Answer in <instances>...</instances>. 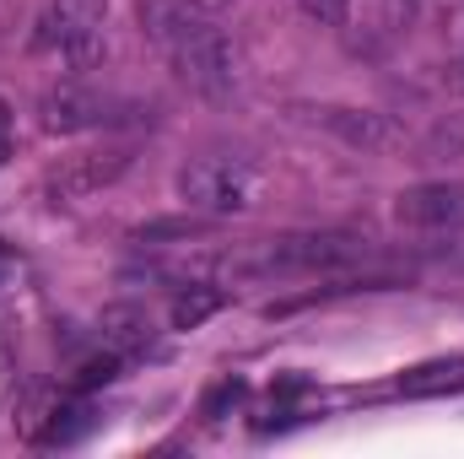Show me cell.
I'll return each instance as SVG.
<instances>
[{"instance_id": "obj_1", "label": "cell", "mask_w": 464, "mask_h": 459, "mask_svg": "<svg viewBox=\"0 0 464 459\" xmlns=\"http://www.w3.org/2000/svg\"><path fill=\"white\" fill-rule=\"evenodd\" d=\"M140 22L195 93L227 98L237 87V54L227 33L211 22V11H200L195 0H140Z\"/></svg>"}, {"instance_id": "obj_2", "label": "cell", "mask_w": 464, "mask_h": 459, "mask_svg": "<svg viewBox=\"0 0 464 459\" xmlns=\"http://www.w3.org/2000/svg\"><path fill=\"white\" fill-rule=\"evenodd\" d=\"M367 254V238L351 232H286V238H259L217 259L227 276H297V270H341Z\"/></svg>"}, {"instance_id": "obj_3", "label": "cell", "mask_w": 464, "mask_h": 459, "mask_svg": "<svg viewBox=\"0 0 464 459\" xmlns=\"http://www.w3.org/2000/svg\"><path fill=\"white\" fill-rule=\"evenodd\" d=\"M179 200L200 217H232L259 200V168L232 151H206L179 168Z\"/></svg>"}, {"instance_id": "obj_4", "label": "cell", "mask_w": 464, "mask_h": 459, "mask_svg": "<svg viewBox=\"0 0 464 459\" xmlns=\"http://www.w3.org/2000/svg\"><path fill=\"white\" fill-rule=\"evenodd\" d=\"M103 22L109 0H49L38 16V49L60 54L71 71H92L103 60Z\"/></svg>"}, {"instance_id": "obj_5", "label": "cell", "mask_w": 464, "mask_h": 459, "mask_svg": "<svg viewBox=\"0 0 464 459\" xmlns=\"http://www.w3.org/2000/svg\"><path fill=\"white\" fill-rule=\"evenodd\" d=\"M124 168H130V146L76 151V157H65L60 168H49V179H44V195H49L54 206H76V200H87V195L109 190Z\"/></svg>"}, {"instance_id": "obj_6", "label": "cell", "mask_w": 464, "mask_h": 459, "mask_svg": "<svg viewBox=\"0 0 464 459\" xmlns=\"http://www.w3.org/2000/svg\"><path fill=\"white\" fill-rule=\"evenodd\" d=\"M124 103H119L109 87H92V82H65L44 98V130L49 135H76V130H98L109 124Z\"/></svg>"}, {"instance_id": "obj_7", "label": "cell", "mask_w": 464, "mask_h": 459, "mask_svg": "<svg viewBox=\"0 0 464 459\" xmlns=\"http://www.w3.org/2000/svg\"><path fill=\"white\" fill-rule=\"evenodd\" d=\"M297 114H308L314 124H324L330 135H341V141L356 146V151H389V146L400 141L394 119L372 114V109H341V103H324V109H297Z\"/></svg>"}, {"instance_id": "obj_8", "label": "cell", "mask_w": 464, "mask_h": 459, "mask_svg": "<svg viewBox=\"0 0 464 459\" xmlns=\"http://www.w3.org/2000/svg\"><path fill=\"white\" fill-rule=\"evenodd\" d=\"M394 217L405 228H459L464 222V184H416L394 200Z\"/></svg>"}, {"instance_id": "obj_9", "label": "cell", "mask_w": 464, "mask_h": 459, "mask_svg": "<svg viewBox=\"0 0 464 459\" xmlns=\"http://www.w3.org/2000/svg\"><path fill=\"white\" fill-rule=\"evenodd\" d=\"M98 336H103V346H109V351H119V356L130 362V356L151 351V319H146L140 308L119 303V308H103V319H98Z\"/></svg>"}, {"instance_id": "obj_10", "label": "cell", "mask_w": 464, "mask_h": 459, "mask_svg": "<svg viewBox=\"0 0 464 459\" xmlns=\"http://www.w3.org/2000/svg\"><path fill=\"white\" fill-rule=\"evenodd\" d=\"M464 389V356H432L421 367L400 373V395L411 400H432V395H459Z\"/></svg>"}, {"instance_id": "obj_11", "label": "cell", "mask_w": 464, "mask_h": 459, "mask_svg": "<svg viewBox=\"0 0 464 459\" xmlns=\"http://www.w3.org/2000/svg\"><path fill=\"white\" fill-rule=\"evenodd\" d=\"M98 422H103V416L92 411V400H82V395H76V400H60V405L44 416V427H38V444H82V438H87Z\"/></svg>"}, {"instance_id": "obj_12", "label": "cell", "mask_w": 464, "mask_h": 459, "mask_svg": "<svg viewBox=\"0 0 464 459\" xmlns=\"http://www.w3.org/2000/svg\"><path fill=\"white\" fill-rule=\"evenodd\" d=\"M217 308H222V292H217V287H206V281H184V287L173 292L168 319H173V330H200Z\"/></svg>"}, {"instance_id": "obj_13", "label": "cell", "mask_w": 464, "mask_h": 459, "mask_svg": "<svg viewBox=\"0 0 464 459\" xmlns=\"http://www.w3.org/2000/svg\"><path fill=\"white\" fill-rule=\"evenodd\" d=\"M314 22H324V27H341L346 22V11H351V0H297Z\"/></svg>"}, {"instance_id": "obj_14", "label": "cell", "mask_w": 464, "mask_h": 459, "mask_svg": "<svg viewBox=\"0 0 464 459\" xmlns=\"http://www.w3.org/2000/svg\"><path fill=\"white\" fill-rule=\"evenodd\" d=\"M237 400H243V384H237V378L217 384V389L206 395V416H211V422H217V416H227V405H237Z\"/></svg>"}, {"instance_id": "obj_15", "label": "cell", "mask_w": 464, "mask_h": 459, "mask_svg": "<svg viewBox=\"0 0 464 459\" xmlns=\"http://www.w3.org/2000/svg\"><path fill=\"white\" fill-rule=\"evenodd\" d=\"M11 157V114H5V103H0V162Z\"/></svg>"}, {"instance_id": "obj_16", "label": "cell", "mask_w": 464, "mask_h": 459, "mask_svg": "<svg viewBox=\"0 0 464 459\" xmlns=\"http://www.w3.org/2000/svg\"><path fill=\"white\" fill-rule=\"evenodd\" d=\"M11 265H16V259H11V249L0 243V287H5V276H11Z\"/></svg>"}]
</instances>
